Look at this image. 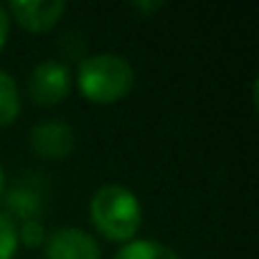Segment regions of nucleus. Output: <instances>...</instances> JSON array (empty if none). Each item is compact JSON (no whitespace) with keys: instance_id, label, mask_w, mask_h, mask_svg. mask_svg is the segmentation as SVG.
<instances>
[{"instance_id":"f257e3e1","label":"nucleus","mask_w":259,"mask_h":259,"mask_svg":"<svg viewBox=\"0 0 259 259\" xmlns=\"http://www.w3.org/2000/svg\"><path fill=\"white\" fill-rule=\"evenodd\" d=\"M92 226L109 241H133L143 224V206L138 196L122 183H104L89 201Z\"/></svg>"},{"instance_id":"f03ea898","label":"nucleus","mask_w":259,"mask_h":259,"mask_svg":"<svg viewBox=\"0 0 259 259\" xmlns=\"http://www.w3.org/2000/svg\"><path fill=\"white\" fill-rule=\"evenodd\" d=\"M79 92L94 104H114L135 87V69L119 54H92L76 69Z\"/></svg>"},{"instance_id":"7ed1b4c3","label":"nucleus","mask_w":259,"mask_h":259,"mask_svg":"<svg viewBox=\"0 0 259 259\" xmlns=\"http://www.w3.org/2000/svg\"><path fill=\"white\" fill-rule=\"evenodd\" d=\"M71 69L59 59L41 61L28 76V97L38 107H56L71 92Z\"/></svg>"},{"instance_id":"20e7f679","label":"nucleus","mask_w":259,"mask_h":259,"mask_svg":"<svg viewBox=\"0 0 259 259\" xmlns=\"http://www.w3.org/2000/svg\"><path fill=\"white\" fill-rule=\"evenodd\" d=\"M28 148L49 160H59L74 153L76 148V133L64 119H44L31 127L28 133Z\"/></svg>"},{"instance_id":"39448f33","label":"nucleus","mask_w":259,"mask_h":259,"mask_svg":"<svg viewBox=\"0 0 259 259\" xmlns=\"http://www.w3.org/2000/svg\"><path fill=\"white\" fill-rule=\"evenodd\" d=\"M46 259H102L97 239L76 226H64L46 234Z\"/></svg>"},{"instance_id":"423d86ee","label":"nucleus","mask_w":259,"mask_h":259,"mask_svg":"<svg viewBox=\"0 0 259 259\" xmlns=\"http://www.w3.org/2000/svg\"><path fill=\"white\" fill-rule=\"evenodd\" d=\"M6 11L26 31L46 33L64 18L66 3L64 0H13Z\"/></svg>"},{"instance_id":"0eeeda50","label":"nucleus","mask_w":259,"mask_h":259,"mask_svg":"<svg viewBox=\"0 0 259 259\" xmlns=\"http://www.w3.org/2000/svg\"><path fill=\"white\" fill-rule=\"evenodd\" d=\"M112 259H181L168 244L153 239H133L122 244Z\"/></svg>"},{"instance_id":"6e6552de","label":"nucleus","mask_w":259,"mask_h":259,"mask_svg":"<svg viewBox=\"0 0 259 259\" xmlns=\"http://www.w3.org/2000/svg\"><path fill=\"white\" fill-rule=\"evenodd\" d=\"M6 206H8L6 213H11V216L16 213V216H21L23 221H31V219L44 208L41 196H38L33 188H28V186H16V188H11L8 196H6Z\"/></svg>"},{"instance_id":"1a4fd4ad","label":"nucleus","mask_w":259,"mask_h":259,"mask_svg":"<svg viewBox=\"0 0 259 259\" xmlns=\"http://www.w3.org/2000/svg\"><path fill=\"white\" fill-rule=\"evenodd\" d=\"M21 114V94L16 79L0 69V127H8Z\"/></svg>"},{"instance_id":"9d476101","label":"nucleus","mask_w":259,"mask_h":259,"mask_svg":"<svg viewBox=\"0 0 259 259\" xmlns=\"http://www.w3.org/2000/svg\"><path fill=\"white\" fill-rule=\"evenodd\" d=\"M18 251V226L16 219L0 211V259H13Z\"/></svg>"},{"instance_id":"9b49d317","label":"nucleus","mask_w":259,"mask_h":259,"mask_svg":"<svg viewBox=\"0 0 259 259\" xmlns=\"http://www.w3.org/2000/svg\"><path fill=\"white\" fill-rule=\"evenodd\" d=\"M46 241V229L38 219H31V221H23L21 229H18V244H26V246H41Z\"/></svg>"},{"instance_id":"f8f14e48","label":"nucleus","mask_w":259,"mask_h":259,"mask_svg":"<svg viewBox=\"0 0 259 259\" xmlns=\"http://www.w3.org/2000/svg\"><path fill=\"white\" fill-rule=\"evenodd\" d=\"M8 33H11V16H8L6 6H0V51H3V46L8 41Z\"/></svg>"},{"instance_id":"ddd939ff","label":"nucleus","mask_w":259,"mask_h":259,"mask_svg":"<svg viewBox=\"0 0 259 259\" xmlns=\"http://www.w3.org/2000/svg\"><path fill=\"white\" fill-rule=\"evenodd\" d=\"M163 3H133V11L138 13H148V11H160Z\"/></svg>"},{"instance_id":"4468645a","label":"nucleus","mask_w":259,"mask_h":259,"mask_svg":"<svg viewBox=\"0 0 259 259\" xmlns=\"http://www.w3.org/2000/svg\"><path fill=\"white\" fill-rule=\"evenodd\" d=\"M3 191H6V173L0 168V196H3Z\"/></svg>"}]
</instances>
